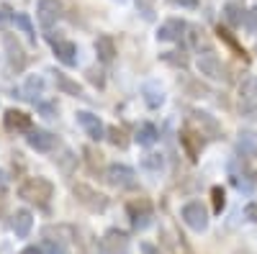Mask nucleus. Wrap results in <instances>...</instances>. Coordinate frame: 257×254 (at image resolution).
<instances>
[{
	"label": "nucleus",
	"mask_w": 257,
	"mask_h": 254,
	"mask_svg": "<svg viewBox=\"0 0 257 254\" xmlns=\"http://www.w3.org/2000/svg\"><path fill=\"white\" fill-rule=\"evenodd\" d=\"M3 126H6V131H11V134H29L31 131V116L24 113V111L11 108L3 116Z\"/></svg>",
	"instance_id": "nucleus-13"
},
{
	"label": "nucleus",
	"mask_w": 257,
	"mask_h": 254,
	"mask_svg": "<svg viewBox=\"0 0 257 254\" xmlns=\"http://www.w3.org/2000/svg\"><path fill=\"white\" fill-rule=\"evenodd\" d=\"M16 26L26 34V39L31 41V44H36V29H34L31 18H29L26 13H16Z\"/></svg>",
	"instance_id": "nucleus-28"
},
{
	"label": "nucleus",
	"mask_w": 257,
	"mask_h": 254,
	"mask_svg": "<svg viewBox=\"0 0 257 254\" xmlns=\"http://www.w3.org/2000/svg\"><path fill=\"white\" fill-rule=\"evenodd\" d=\"M162 241L167 244L170 254H193V249L185 244L183 234H178L175 228H165V231H162Z\"/></svg>",
	"instance_id": "nucleus-20"
},
{
	"label": "nucleus",
	"mask_w": 257,
	"mask_h": 254,
	"mask_svg": "<svg viewBox=\"0 0 257 254\" xmlns=\"http://www.w3.org/2000/svg\"><path fill=\"white\" fill-rule=\"evenodd\" d=\"M103 251L105 254H132L128 251V236L123 234V231L111 228L103 239Z\"/></svg>",
	"instance_id": "nucleus-18"
},
{
	"label": "nucleus",
	"mask_w": 257,
	"mask_h": 254,
	"mask_svg": "<svg viewBox=\"0 0 257 254\" xmlns=\"http://www.w3.org/2000/svg\"><path fill=\"white\" fill-rule=\"evenodd\" d=\"M185 126H188L190 131H196L198 136H203V139H219L221 136L219 121L213 118L211 113H206V111H190Z\"/></svg>",
	"instance_id": "nucleus-3"
},
{
	"label": "nucleus",
	"mask_w": 257,
	"mask_h": 254,
	"mask_svg": "<svg viewBox=\"0 0 257 254\" xmlns=\"http://www.w3.org/2000/svg\"><path fill=\"white\" fill-rule=\"evenodd\" d=\"M105 182L116 190H134L137 187V172L128 164H108L105 167Z\"/></svg>",
	"instance_id": "nucleus-7"
},
{
	"label": "nucleus",
	"mask_w": 257,
	"mask_h": 254,
	"mask_svg": "<svg viewBox=\"0 0 257 254\" xmlns=\"http://www.w3.org/2000/svg\"><path fill=\"white\" fill-rule=\"evenodd\" d=\"M52 49H54V57L62 62L64 67H75L77 65V47L67 39H52Z\"/></svg>",
	"instance_id": "nucleus-15"
},
{
	"label": "nucleus",
	"mask_w": 257,
	"mask_h": 254,
	"mask_svg": "<svg viewBox=\"0 0 257 254\" xmlns=\"http://www.w3.org/2000/svg\"><path fill=\"white\" fill-rule=\"evenodd\" d=\"M180 144H183V149H185V154H188V159L190 162H196L198 159V154L203 152V146H206V139L203 136H198L196 131H190L188 126L180 131Z\"/></svg>",
	"instance_id": "nucleus-14"
},
{
	"label": "nucleus",
	"mask_w": 257,
	"mask_h": 254,
	"mask_svg": "<svg viewBox=\"0 0 257 254\" xmlns=\"http://www.w3.org/2000/svg\"><path fill=\"white\" fill-rule=\"evenodd\" d=\"M95 54H98V59L103 62V65H111V62L116 59V44H113V39L108 34L95 39Z\"/></svg>",
	"instance_id": "nucleus-23"
},
{
	"label": "nucleus",
	"mask_w": 257,
	"mask_h": 254,
	"mask_svg": "<svg viewBox=\"0 0 257 254\" xmlns=\"http://www.w3.org/2000/svg\"><path fill=\"white\" fill-rule=\"evenodd\" d=\"M41 90H44V80H41V77H29L26 85H24V98L31 100V103H36V98L41 95Z\"/></svg>",
	"instance_id": "nucleus-27"
},
{
	"label": "nucleus",
	"mask_w": 257,
	"mask_h": 254,
	"mask_svg": "<svg viewBox=\"0 0 257 254\" xmlns=\"http://www.w3.org/2000/svg\"><path fill=\"white\" fill-rule=\"evenodd\" d=\"M139 251H142V254H165V251H162L160 246L149 244V241H142V244H139Z\"/></svg>",
	"instance_id": "nucleus-40"
},
{
	"label": "nucleus",
	"mask_w": 257,
	"mask_h": 254,
	"mask_svg": "<svg viewBox=\"0 0 257 254\" xmlns=\"http://www.w3.org/2000/svg\"><path fill=\"white\" fill-rule=\"evenodd\" d=\"M157 139H160V131H157L155 123H142L139 129H137V136H134V141L139 146H155Z\"/></svg>",
	"instance_id": "nucleus-25"
},
{
	"label": "nucleus",
	"mask_w": 257,
	"mask_h": 254,
	"mask_svg": "<svg viewBox=\"0 0 257 254\" xmlns=\"http://www.w3.org/2000/svg\"><path fill=\"white\" fill-rule=\"evenodd\" d=\"M254 52H257V47H254Z\"/></svg>",
	"instance_id": "nucleus-45"
},
{
	"label": "nucleus",
	"mask_w": 257,
	"mask_h": 254,
	"mask_svg": "<svg viewBox=\"0 0 257 254\" xmlns=\"http://www.w3.org/2000/svg\"><path fill=\"white\" fill-rule=\"evenodd\" d=\"M126 216L137 231H147L155 221V205L147 198H134V200L126 203Z\"/></svg>",
	"instance_id": "nucleus-2"
},
{
	"label": "nucleus",
	"mask_w": 257,
	"mask_h": 254,
	"mask_svg": "<svg viewBox=\"0 0 257 254\" xmlns=\"http://www.w3.org/2000/svg\"><path fill=\"white\" fill-rule=\"evenodd\" d=\"M219 36H221V41H226V47H229L234 54H237V57H244V49L237 44V39H234V36H231L226 29H221V26H219Z\"/></svg>",
	"instance_id": "nucleus-32"
},
{
	"label": "nucleus",
	"mask_w": 257,
	"mask_h": 254,
	"mask_svg": "<svg viewBox=\"0 0 257 254\" xmlns=\"http://www.w3.org/2000/svg\"><path fill=\"white\" fill-rule=\"evenodd\" d=\"M11 226H13V234H16V236L26 239V236H29V231H31V226H34V216H31V210H26V208L16 210Z\"/></svg>",
	"instance_id": "nucleus-21"
},
{
	"label": "nucleus",
	"mask_w": 257,
	"mask_h": 254,
	"mask_svg": "<svg viewBox=\"0 0 257 254\" xmlns=\"http://www.w3.org/2000/svg\"><path fill=\"white\" fill-rule=\"evenodd\" d=\"M26 141H29V146L31 149H36V152H52L54 146H57V136L54 134H49V131H44V129H31L29 131V136H26Z\"/></svg>",
	"instance_id": "nucleus-17"
},
{
	"label": "nucleus",
	"mask_w": 257,
	"mask_h": 254,
	"mask_svg": "<svg viewBox=\"0 0 257 254\" xmlns=\"http://www.w3.org/2000/svg\"><path fill=\"white\" fill-rule=\"evenodd\" d=\"M211 198H213V210L216 213H221V210L226 208V195H224V190L216 185V187H211Z\"/></svg>",
	"instance_id": "nucleus-33"
},
{
	"label": "nucleus",
	"mask_w": 257,
	"mask_h": 254,
	"mask_svg": "<svg viewBox=\"0 0 257 254\" xmlns=\"http://www.w3.org/2000/svg\"><path fill=\"white\" fill-rule=\"evenodd\" d=\"M142 95H144V103H147L152 111H157L160 105L165 103V90L160 88V85H155V82H147L144 88H142Z\"/></svg>",
	"instance_id": "nucleus-24"
},
{
	"label": "nucleus",
	"mask_w": 257,
	"mask_h": 254,
	"mask_svg": "<svg viewBox=\"0 0 257 254\" xmlns=\"http://www.w3.org/2000/svg\"><path fill=\"white\" fill-rule=\"evenodd\" d=\"M52 195H54V185L47 177H26L18 185V198L36 205H49Z\"/></svg>",
	"instance_id": "nucleus-1"
},
{
	"label": "nucleus",
	"mask_w": 257,
	"mask_h": 254,
	"mask_svg": "<svg viewBox=\"0 0 257 254\" xmlns=\"http://www.w3.org/2000/svg\"><path fill=\"white\" fill-rule=\"evenodd\" d=\"M239 116L257 121V75L239 82Z\"/></svg>",
	"instance_id": "nucleus-6"
},
{
	"label": "nucleus",
	"mask_w": 257,
	"mask_h": 254,
	"mask_svg": "<svg viewBox=\"0 0 257 254\" xmlns=\"http://www.w3.org/2000/svg\"><path fill=\"white\" fill-rule=\"evenodd\" d=\"M13 21H16V13H13L8 6L0 8V29H6L8 24H13Z\"/></svg>",
	"instance_id": "nucleus-37"
},
{
	"label": "nucleus",
	"mask_w": 257,
	"mask_h": 254,
	"mask_svg": "<svg viewBox=\"0 0 257 254\" xmlns=\"http://www.w3.org/2000/svg\"><path fill=\"white\" fill-rule=\"evenodd\" d=\"M62 3L59 0H39L36 3V18H39V24L44 26V29H52L57 21L62 18Z\"/></svg>",
	"instance_id": "nucleus-11"
},
{
	"label": "nucleus",
	"mask_w": 257,
	"mask_h": 254,
	"mask_svg": "<svg viewBox=\"0 0 257 254\" xmlns=\"http://www.w3.org/2000/svg\"><path fill=\"white\" fill-rule=\"evenodd\" d=\"M188 31V24L180 18H170L157 29V41H180Z\"/></svg>",
	"instance_id": "nucleus-16"
},
{
	"label": "nucleus",
	"mask_w": 257,
	"mask_h": 254,
	"mask_svg": "<svg viewBox=\"0 0 257 254\" xmlns=\"http://www.w3.org/2000/svg\"><path fill=\"white\" fill-rule=\"evenodd\" d=\"M244 26H247V29H249L252 34H257V6L247 11V18H244Z\"/></svg>",
	"instance_id": "nucleus-38"
},
{
	"label": "nucleus",
	"mask_w": 257,
	"mask_h": 254,
	"mask_svg": "<svg viewBox=\"0 0 257 254\" xmlns=\"http://www.w3.org/2000/svg\"><path fill=\"white\" fill-rule=\"evenodd\" d=\"M180 218L183 223L190 228V231H196V234H203V231L208 228V210L201 200H190L180 208Z\"/></svg>",
	"instance_id": "nucleus-5"
},
{
	"label": "nucleus",
	"mask_w": 257,
	"mask_h": 254,
	"mask_svg": "<svg viewBox=\"0 0 257 254\" xmlns=\"http://www.w3.org/2000/svg\"><path fill=\"white\" fill-rule=\"evenodd\" d=\"M39 249H41V254H67V246H64L59 239H57V241H54V239H47Z\"/></svg>",
	"instance_id": "nucleus-31"
},
{
	"label": "nucleus",
	"mask_w": 257,
	"mask_h": 254,
	"mask_svg": "<svg viewBox=\"0 0 257 254\" xmlns=\"http://www.w3.org/2000/svg\"><path fill=\"white\" fill-rule=\"evenodd\" d=\"M142 167L149 169V172H160V169L165 167V159H162V154H147L142 159Z\"/></svg>",
	"instance_id": "nucleus-30"
},
{
	"label": "nucleus",
	"mask_w": 257,
	"mask_h": 254,
	"mask_svg": "<svg viewBox=\"0 0 257 254\" xmlns=\"http://www.w3.org/2000/svg\"><path fill=\"white\" fill-rule=\"evenodd\" d=\"M105 134H108V141L113 146H118V149H126V146H128V141L123 139V131L116 129V126H113V129H105Z\"/></svg>",
	"instance_id": "nucleus-34"
},
{
	"label": "nucleus",
	"mask_w": 257,
	"mask_h": 254,
	"mask_svg": "<svg viewBox=\"0 0 257 254\" xmlns=\"http://www.w3.org/2000/svg\"><path fill=\"white\" fill-rule=\"evenodd\" d=\"M88 80H90L93 85H98V88H103V75H100V72L90 70V72H88Z\"/></svg>",
	"instance_id": "nucleus-42"
},
{
	"label": "nucleus",
	"mask_w": 257,
	"mask_h": 254,
	"mask_svg": "<svg viewBox=\"0 0 257 254\" xmlns=\"http://www.w3.org/2000/svg\"><path fill=\"white\" fill-rule=\"evenodd\" d=\"M18 254H41V249L39 246H26V249H21Z\"/></svg>",
	"instance_id": "nucleus-43"
},
{
	"label": "nucleus",
	"mask_w": 257,
	"mask_h": 254,
	"mask_svg": "<svg viewBox=\"0 0 257 254\" xmlns=\"http://www.w3.org/2000/svg\"><path fill=\"white\" fill-rule=\"evenodd\" d=\"M221 16H224V21H226V26L237 29V26L244 24L247 11L242 8V3H234V0H229V3H224V8H221Z\"/></svg>",
	"instance_id": "nucleus-22"
},
{
	"label": "nucleus",
	"mask_w": 257,
	"mask_h": 254,
	"mask_svg": "<svg viewBox=\"0 0 257 254\" xmlns=\"http://www.w3.org/2000/svg\"><path fill=\"white\" fill-rule=\"evenodd\" d=\"M85 154H88V162H90V169H93V172L103 167V154L95 152L93 146H85Z\"/></svg>",
	"instance_id": "nucleus-36"
},
{
	"label": "nucleus",
	"mask_w": 257,
	"mask_h": 254,
	"mask_svg": "<svg viewBox=\"0 0 257 254\" xmlns=\"http://www.w3.org/2000/svg\"><path fill=\"white\" fill-rule=\"evenodd\" d=\"M170 6H175V8H188V11H196V8H198V0H170Z\"/></svg>",
	"instance_id": "nucleus-39"
},
{
	"label": "nucleus",
	"mask_w": 257,
	"mask_h": 254,
	"mask_svg": "<svg viewBox=\"0 0 257 254\" xmlns=\"http://www.w3.org/2000/svg\"><path fill=\"white\" fill-rule=\"evenodd\" d=\"M139 13L147 18V21H155V0H134Z\"/></svg>",
	"instance_id": "nucleus-35"
},
{
	"label": "nucleus",
	"mask_w": 257,
	"mask_h": 254,
	"mask_svg": "<svg viewBox=\"0 0 257 254\" xmlns=\"http://www.w3.org/2000/svg\"><path fill=\"white\" fill-rule=\"evenodd\" d=\"M6 182V172H3V169H0V185H3Z\"/></svg>",
	"instance_id": "nucleus-44"
},
{
	"label": "nucleus",
	"mask_w": 257,
	"mask_h": 254,
	"mask_svg": "<svg viewBox=\"0 0 257 254\" xmlns=\"http://www.w3.org/2000/svg\"><path fill=\"white\" fill-rule=\"evenodd\" d=\"M72 195L77 198L80 205H85L88 210H93V213H103V210L108 208V198H105L103 193H98L95 187L85 185V182H75L72 185Z\"/></svg>",
	"instance_id": "nucleus-4"
},
{
	"label": "nucleus",
	"mask_w": 257,
	"mask_h": 254,
	"mask_svg": "<svg viewBox=\"0 0 257 254\" xmlns=\"http://www.w3.org/2000/svg\"><path fill=\"white\" fill-rule=\"evenodd\" d=\"M54 82H57V88L64 93V95H75V98H80L82 95V88L77 82H72L64 72H54Z\"/></svg>",
	"instance_id": "nucleus-26"
},
{
	"label": "nucleus",
	"mask_w": 257,
	"mask_h": 254,
	"mask_svg": "<svg viewBox=\"0 0 257 254\" xmlns=\"http://www.w3.org/2000/svg\"><path fill=\"white\" fill-rule=\"evenodd\" d=\"M160 59L167 62V65H173V67H188V57L180 52H162Z\"/></svg>",
	"instance_id": "nucleus-29"
},
{
	"label": "nucleus",
	"mask_w": 257,
	"mask_h": 254,
	"mask_svg": "<svg viewBox=\"0 0 257 254\" xmlns=\"http://www.w3.org/2000/svg\"><path fill=\"white\" fill-rule=\"evenodd\" d=\"M244 216H247L252 223H257V205H254V203H249V205L244 208Z\"/></svg>",
	"instance_id": "nucleus-41"
},
{
	"label": "nucleus",
	"mask_w": 257,
	"mask_h": 254,
	"mask_svg": "<svg viewBox=\"0 0 257 254\" xmlns=\"http://www.w3.org/2000/svg\"><path fill=\"white\" fill-rule=\"evenodd\" d=\"M77 123H80V129L85 131V136H90L93 141L105 139V126H103V121H100L95 113H90V111H80V113H77Z\"/></svg>",
	"instance_id": "nucleus-12"
},
{
	"label": "nucleus",
	"mask_w": 257,
	"mask_h": 254,
	"mask_svg": "<svg viewBox=\"0 0 257 254\" xmlns=\"http://www.w3.org/2000/svg\"><path fill=\"white\" fill-rule=\"evenodd\" d=\"M229 180H231V185L239 190V193H244V195H249L252 190H254V185H257V172L254 169H249L247 164H237V162H231L229 164Z\"/></svg>",
	"instance_id": "nucleus-8"
},
{
	"label": "nucleus",
	"mask_w": 257,
	"mask_h": 254,
	"mask_svg": "<svg viewBox=\"0 0 257 254\" xmlns=\"http://www.w3.org/2000/svg\"><path fill=\"white\" fill-rule=\"evenodd\" d=\"M198 72L208 80H219V82H226L229 75H226V67L221 65V59L213 54V52H206L198 57Z\"/></svg>",
	"instance_id": "nucleus-9"
},
{
	"label": "nucleus",
	"mask_w": 257,
	"mask_h": 254,
	"mask_svg": "<svg viewBox=\"0 0 257 254\" xmlns=\"http://www.w3.org/2000/svg\"><path fill=\"white\" fill-rule=\"evenodd\" d=\"M237 152L239 157H247V159L257 157V131L254 129H244L237 134Z\"/></svg>",
	"instance_id": "nucleus-19"
},
{
	"label": "nucleus",
	"mask_w": 257,
	"mask_h": 254,
	"mask_svg": "<svg viewBox=\"0 0 257 254\" xmlns=\"http://www.w3.org/2000/svg\"><path fill=\"white\" fill-rule=\"evenodd\" d=\"M3 47H6V57H8L11 72H24V67H26V52H24V47L18 44V39L6 34L3 36Z\"/></svg>",
	"instance_id": "nucleus-10"
}]
</instances>
